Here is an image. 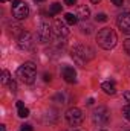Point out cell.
I'll return each mask as SVG.
<instances>
[{"mask_svg":"<svg viewBox=\"0 0 130 131\" xmlns=\"http://www.w3.org/2000/svg\"><path fill=\"white\" fill-rule=\"evenodd\" d=\"M70 55H72L73 61H75L78 66H84L86 63H89L90 60H94L95 52H94V49H92V47H89V46L78 44V46L72 47Z\"/></svg>","mask_w":130,"mask_h":131,"instance_id":"obj_1","label":"cell"},{"mask_svg":"<svg viewBox=\"0 0 130 131\" xmlns=\"http://www.w3.org/2000/svg\"><path fill=\"white\" fill-rule=\"evenodd\" d=\"M97 41L103 49L110 50V49H113V47L116 46L118 37H116V34H115L113 29H110V28H103V29H99L98 34H97Z\"/></svg>","mask_w":130,"mask_h":131,"instance_id":"obj_2","label":"cell"},{"mask_svg":"<svg viewBox=\"0 0 130 131\" xmlns=\"http://www.w3.org/2000/svg\"><path fill=\"white\" fill-rule=\"evenodd\" d=\"M35 76H37V67L31 61L22 64L17 69V78L23 84H32L34 81H35Z\"/></svg>","mask_w":130,"mask_h":131,"instance_id":"obj_3","label":"cell"},{"mask_svg":"<svg viewBox=\"0 0 130 131\" xmlns=\"http://www.w3.org/2000/svg\"><path fill=\"white\" fill-rule=\"evenodd\" d=\"M64 116H66V122H67L70 127H78V125H81V122H83V119H84L83 111H81L80 108H77V107L69 108V110L66 111Z\"/></svg>","mask_w":130,"mask_h":131,"instance_id":"obj_4","label":"cell"},{"mask_svg":"<svg viewBox=\"0 0 130 131\" xmlns=\"http://www.w3.org/2000/svg\"><path fill=\"white\" fill-rule=\"evenodd\" d=\"M92 119H94V122L97 124L98 127H104V125H107L109 124V121H110V113H109V110L106 108V107H98L95 108V111H94V114H92Z\"/></svg>","mask_w":130,"mask_h":131,"instance_id":"obj_5","label":"cell"},{"mask_svg":"<svg viewBox=\"0 0 130 131\" xmlns=\"http://www.w3.org/2000/svg\"><path fill=\"white\" fill-rule=\"evenodd\" d=\"M28 14H29V8L25 2H22V0H14L12 2V15H14V18L23 20V18L28 17Z\"/></svg>","mask_w":130,"mask_h":131,"instance_id":"obj_6","label":"cell"},{"mask_svg":"<svg viewBox=\"0 0 130 131\" xmlns=\"http://www.w3.org/2000/svg\"><path fill=\"white\" fill-rule=\"evenodd\" d=\"M51 35H52V28L49 26V23L46 21H41L40 26H38V31H37V38L40 43H48L51 40Z\"/></svg>","mask_w":130,"mask_h":131,"instance_id":"obj_7","label":"cell"},{"mask_svg":"<svg viewBox=\"0 0 130 131\" xmlns=\"http://www.w3.org/2000/svg\"><path fill=\"white\" fill-rule=\"evenodd\" d=\"M17 46H18V49H22V50H29L34 46L32 35L29 32H26V31H23V34L17 38Z\"/></svg>","mask_w":130,"mask_h":131,"instance_id":"obj_8","label":"cell"},{"mask_svg":"<svg viewBox=\"0 0 130 131\" xmlns=\"http://www.w3.org/2000/svg\"><path fill=\"white\" fill-rule=\"evenodd\" d=\"M116 25H118V28H119L124 34L130 35V12H123V14H119L118 18H116Z\"/></svg>","mask_w":130,"mask_h":131,"instance_id":"obj_9","label":"cell"},{"mask_svg":"<svg viewBox=\"0 0 130 131\" xmlns=\"http://www.w3.org/2000/svg\"><path fill=\"white\" fill-rule=\"evenodd\" d=\"M54 34H55V37L57 38H66V37H69V28H67V25H66L64 21H61V20H55L54 21Z\"/></svg>","mask_w":130,"mask_h":131,"instance_id":"obj_10","label":"cell"},{"mask_svg":"<svg viewBox=\"0 0 130 131\" xmlns=\"http://www.w3.org/2000/svg\"><path fill=\"white\" fill-rule=\"evenodd\" d=\"M61 76L69 84H73L77 81V72H75V69L72 66H63L61 67Z\"/></svg>","mask_w":130,"mask_h":131,"instance_id":"obj_11","label":"cell"},{"mask_svg":"<svg viewBox=\"0 0 130 131\" xmlns=\"http://www.w3.org/2000/svg\"><path fill=\"white\" fill-rule=\"evenodd\" d=\"M77 17H78V20H87V18L90 17V9H89L86 5L78 6V9H77Z\"/></svg>","mask_w":130,"mask_h":131,"instance_id":"obj_12","label":"cell"},{"mask_svg":"<svg viewBox=\"0 0 130 131\" xmlns=\"http://www.w3.org/2000/svg\"><path fill=\"white\" fill-rule=\"evenodd\" d=\"M101 90H103L104 93H107V95H115V93H116V87H115V84L110 82V81L103 82V84H101Z\"/></svg>","mask_w":130,"mask_h":131,"instance_id":"obj_13","label":"cell"},{"mask_svg":"<svg viewBox=\"0 0 130 131\" xmlns=\"http://www.w3.org/2000/svg\"><path fill=\"white\" fill-rule=\"evenodd\" d=\"M64 21L67 25H70V26H73V25H77L78 23V17H77V14H72V12H67L64 15Z\"/></svg>","mask_w":130,"mask_h":131,"instance_id":"obj_14","label":"cell"},{"mask_svg":"<svg viewBox=\"0 0 130 131\" xmlns=\"http://www.w3.org/2000/svg\"><path fill=\"white\" fill-rule=\"evenodd\" d=\"M80 29H81V32L83 34H90L92 32V29H94V26L90 25V23H80Z\"/></svg>","mask_w":130,"mask_h":131,"instance_id":"obj_15","label":"cell"},{"mask_svg":"<svg viewBox=\"0 0 130 131\" xmlns=\"http://www.w3.org/2000/svg\"><path fill=\"white\" fill-rule=\"evenodd\" d=\"M12 79H11V73L8 72V70H3L2 72V84L3 85H6V84H9Z\"/></svg>","mask_w":130,"mask_h":131,"instance_id":"obj_16","label":"cell"},{"mask_svg":"<svg viewBox=\"0 0 130 131\" xmlns=\"http://www.w3.org/2000/svg\"><path fill=\"white\" fill-rule=\"evenodd\" d=\"M11 34H12V35H18V37H20V35L23 34L22 26H20V25H12V26H11Z\"/></svg>","mask_w":130,"mask_h":131,"instance_id":"obj_17","label":"cell"},{"mask_svg":"<svg viewBox=\"0 0 130 131\" xmlns=\"http://www.w3.org/2000/svg\"><path fill=\"white\" fill-rule=\"evenodd\" d=\"M29 116V110L23 105V107H20L18 108V117H22V119H25V117H28Z\"/></svg>","mask_w":130,"mask_h":131,"instance_id":"obj_18","label":"cell"},{"mask_svg":"<svg viewBox=\"0 0 130 131\" xmlns=\"http://www.w3.org/2000/svg\"><path fill=\"white\" fill-rule=\"evenodd\" d=\"M60 11H61V5L60 3H52V6H51V15H55Z\"/></svg>","mask_w":130,"mask_h":131,"instance_id":"obj_19","label":"cell"},{"mask_svg":"<svg viewBox=\"0 0 130 131\" xmlns=\"http://www.w3.org/2000/svg\"><path fill=\"white\" fill-rule=\"evenodd\" d=\"M123 116H124L127 121H130V104H127V105L123 107Z\"/></svg>","mask_w":130,"mask_h":131,"instance_id":"obj_20","label":"cell"},{"mask_svg":"<svg viewBox=\"0 0 130 131\" xmlns=\"http://www.w3.org/2000/svg\"><path fill=\"white\" fill-rule=\"evenodd\" d=\"M55 101H58L60 104H67V101H66V93H58L57 96H55Z\"/></svg>","mask_w":130,"mask_h":131,"instance_id":"obj_21","label":"cell"},{"mask_svg":"<svg viewBox=\"0 0 130 131\" xmlns=\"http://www.w3.org/2000/svg\"><path fill=\"white\" fill-rule=\"evenodd\" d=\"M95 20H97V21H107V15L103 14V12H99V14H97Z\"/></svg>","mask_w":130,"mask_h":131,"instance_id":"obj_22","label":"cell"},{"mask_svg":"<svg viewBox=\"0 0 130 131\" xmlns=\"http://www.w3.org/2000/svg\"><path fill=\"white\" fill-rule=\"evenodd\" d=\"M124 50H126L127 55H130V38H127V40L124 41Z\"/></svg>","mask_w":130,"mask_h":131,"instance_id":"obj_23","label":"cell"},{"mask_svg":"<svg viewBox=\"0 0 130 131\" xmlns=\"http://www.w3.org/2000/svg\"><path fill=\"white\" fill-rule=\"evenodd\" d=\"M20 131H34V130H32V127H31L29 124H23L22 128H20Z\"/></svg>","mask_w":130,"mask_h":131,"instance_id":"obj_24","label":"cell"},{"mask_svg":"<svg viewBox=\"0 0 130 131\" xmlns=\"http://www.w3.org/2000/svg\"><path fill=\"white\" fill-rule=\"evenodd\" d=\"M9 89H11V92H12V93H15V92H17V84H15V81H11V82H9Z\"/></svg>","mask_w":130,"mask_h":131,"instance_id":"obj_25","label":"cell"},{"mask_svg":"<svg viewBox=\"0 0 130 131\" xmlns=\"http://www.w3.org/2000/svg\"><path fill=\"white\" fill-rule=\"evenodd\" d=\"M112 3H113L115 6H123V3H124V0H112Z\"/></svg>","mask_w":130,"mask_h":131,"instance_id":"obj_26","label":"cell"},{"mask_svg":"<svg viewBox=\"0 0 130 131\" xmlns=\"http://www.w3.org/2000/svg\"><path fill=\"white\" fill-rule=\"evenodd\" d=\"M77 3V0H64V5H67V6H73Z\"/></svg>","mask_w":130,"mask_h":131,"instance_id":"obj_27","label":"cell"},{"mask_svg":"<svg viewBox=\"0 0 130 131\" xmlns=\"http://www.w3.org/2000/svg\"><path fill=\"white\" fill-rule=\"evenodd\" d=\"M124 98L127 101V104H130V92H126V93H124Z\"/></svg>","mask_w":130,"mask_h":131,"instance_id":"obj_28","label":"cell"},{"mask_svg":"<svg viewBox=\"0 0 130 131\" xmlns=\"http://www.w3.org/2000/svg\"><path fill=\"white\" fill-rule=\"evenodd\" d=\"M44 81L48 82V81H51V75H48V73H44Z\"/></svg>","mask_w":130,"mask_h":131,"instance_id":"obj_29","label":"cell"},{"mask_svg":"<svg viewBox=\"0 0 130 131\" xmlns=\"http://www.w3.org/2000/svg\"><path fill=\"white\" fill-rule=\"evenodd\" d=\"M20 107H23V102L22 101H17V108H20Z\"/></svg>","mask_w":130,"mask_h":131,"instance_id":"obj_30","label":"cell"},{"mask_svg":"<svg viewBox=\"0 0 130 131\" xmlns=\"http://www.w3.org/2000/svg\"><path fill=\"white\" fill-rule=\"evenodd\" d=\"M0 131H6V128H5V125H0Z\"/></svg>","mask_w":130,"mask_h":131,"instance_id":"obj_31","label":"cell"},{"mask_svg":"<svg viewBox=\"0 0 130 131\" xmlns=\"http://www.w3.org/2000/svg\"><path fill=\"white\" fill-rule=\"evenodd\" d=\"M92 3H99V0H90Z\"/></svg>","mask_w":130,"mask_h":131,"instance_id":"obj_32","label":"cell"},{"mask_svg":"<svg viewBox=\"0 0 130 131\" xmlns=\"http://www.w3.org/2000/svg\"><path fill=\"white\" fill-rule=\"evenodd\" d=\"M0 2H2V3H5V2H8V0H0Z\"/></svg>","mask_w":130,"mask_h":131,"instance_id":"obj_33","label":"cell"},{"mask_svg":"<svg viewBox=\"0 0 130 131\" xmlns=\"http://www.w3.org/2000/svg\"><path fill=\"white\" fill-rule=\"evenodd\" d=\"M37 2H44V0H37Z\"/></svg>","mask_w":130,"mask_h":131,"instance_id":"obj_34","label":"cell"},{"mask_svg":"<svg viewBox=\"0 0 130 131\" xmlns=\"http://www.w3.org/2000/svg\"><path fill=\"white\" fill-rule=\"evenodd\" d=\"M73 131H78V130H73Z\"/></svg>","mask_w":130,"mask_h":131,"instance_id":"obj_35","label":"cell"}]
</instances>
